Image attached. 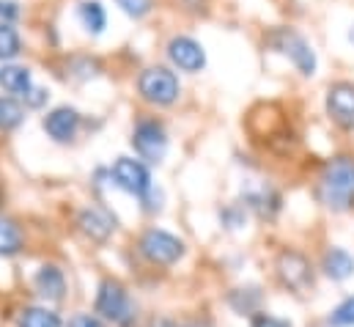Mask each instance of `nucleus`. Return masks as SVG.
<instances>
[{
    "instance_id": "f257e3e1",
    "label": "nucleus",
    "mask_w": 354,
    "mask_h": 327,
    "mask_svg": "<svg viewBox=\"0 0 354 327\" xmlns=\"http://www.w3.org/2000/svg\"><path fill=\"white\" fill-rule=\"evenodd\" d=\"M322 204L333 212H344L354 206V157H335L327 163L319 179Z\"/></svg>"
},
{
    "instance_id": "f03ea898",
    "label": "nucleus",
    "mask_w": 354,
    "mask_h": 327,
    "mask_svg": "<svg viewBox=\"0 0 354 327\" xmlns=\"http://www.w3.org/2000/svg\"><path fill=\"white\" fill-rule=\"evenodd\" d=\"M96 314L118 327H129L135 319V306L127 294V289L115 281H102L96 292Z\"/></svg>"
},
{
    "instance_id": "7ed1b4c3",
    "label": "nucleus",
    "mask_w": 354,
    "mask_h": 327,
    "mask_svg": "<svg viewBox=\"0 0 354 327\" xmlns=\"http://www.w3.org/2000/svg\"><path fill=\"white\" fill-rule=\"evenodd\" d=\"M269 44H272L274 50H280L283 55H288L291 64H294L305 78H310V75L316 72V53H313V47L305 42V36H299L297 30L280 28V30H274V33L269 36Z\"/></svg>"
},
{
    "instance_id": "20e7f679",
    "label": "nucleus",
    "mask_w": 354,
    "mask_h": 327,
    "mask_svg": "<svg viewBox=\"0 0 354 327\" xmlns=\"http://www.w3.org/2000/svg\"><path fill=\"white\" fill-rule=\"evenodd\" d=\"M138 91L146 102L165 107V105H174L178 99V80L165 67H149L138 80Z\"/></svg>"
},
{
    "instance_id": "39448f33",
    "label": "nucleus",
    "mask_w": 354,
    "mask_h": 327,
    "mask_svg": "<svg viewBox=\"0 0 354 327\" xmlns=\"http://www.w3.org/2000/svg\"><path fill=\"white\" fill-rule=\"evenodd\" d=\"M110 179L129 195H149L151 193V173L149 168L140 163V160H132V157H118L113 168H110Z\"/></svg>"
},
{
    "instance_id": "423d86ee",
    "label": "nucleus",
    "mask_w": 354,
    "mask_h": 327,
    "mask_svg": "<svg viewBox=\"0 0 354 327\" xmlns=\"http://www.w3.org/2000/svg\"><path fill=\"white\" fill-rule=\"evenodd\" d=\"M140 253L151 261V264H176L178 258L184 256V242L168 234V231H160V229H149L143 237H140Z\"/></svg>"
},
{
    "instance_id": "0eeeda50",
    "label": "nucleus",
    "mask_w": 354,
    "mask_h": 327,
    "mask_svg": "<svg viewBox=\"0 0 354 327\" xmlns=\"http://www.w3.org/2000/svg\"><path fill=\"white\" fill-rule=\"evenodd\" d=\"M132 146L146 163H160L168 152V132L160 121H140L132 132Z\"/></svg>"
},
{
    "instance_id": "6e6552de",
    "label": "nucleus",
    "mask_w": 354,
    "mask_h": 327,
    "mask_svg": "<svg viewBox=\"0 0 354 327\" xmlns=\"http://www.w3.org/2000/svg\"><path fill=\"white\" fill-rule=\"evenodd\" d=\"M274 269H277V278L283 281V286H288V289H294V292H302V289L313 281L310 261H308L302 253H297V250H283V253L277 256Z\"/></svg>"
},
{
    "instance_id": "1a4fd4ad",
    "label": "nucleus",
    "mask_w": 354,
    "mask_h": 327,
    "mask_svg": "<svg viewBox=\"0 0 354 327\" xmlns=\"http://www.w3.org/2000/svg\"><path fill=\"white\" fill-rule=\"evenodd\" d=\"M327 113L341 130H354V82H333L327 88Z\"/></svg>"
},
{
    "instance_id": "9d476101",
    "label": "nucleus",
    "mask_w": 354,
    "mask_h": 327,
    "mask_svg": "<svg viewBox=\"0 0 354 327\" xmlns=\"http://www.w3.org/2000/svg\"><path fill=\"white\" fill-rule=\"evenodd\" d=\"M168 55H171V61L176 64L181 72H201V69L206 67V53H203V47H201L195 39H189V36H176V39H171Z\"/></svg>"
},
{
    "instance_id": "9b49d317",
    "label": "nucleus",
    "mask_w": 354,
    "mask_h": 327,
    "mask_svg": "<svg viewBox=\"0 0 354 327\" xmlns=\"http://www.w3.org/2000/svg\"><path fill=\"white\" fill-rule=\"evenodd\" d=\"M80 130V113L75 107H55L44 116V132L55 143H69Z\"/></svg>"
},
{
    "instance_id": "f8f14e48",
    "label": "nucleus",
    "mask_w": 354,
    "mask_h": 327,
    "mask_svg": "<svg viewBox=\"0 0 354 327\" xmlns=\"http://www.w3.org/2000/svg\"><path fill=\"white\" fill-rule=\"evenodd\" d=\"M77 226H80V231L93 240V242H104V240H110V234H113V229H115V220H113V215L107 212V209H102V206H86L80 215H77Z\"/></svg>"
},
{
    "instance_id": "ddd939ff",
    "label": "nucleus",
    "mask_w": 354,
    "mask_h": 327,
    "mask_svg": "<svg viewBox=\"0 0 354 327\" xmlns=\"http://www.w3.org/2000/svg\"><path fill=\"white\" fill-rule=\"evenodd\" d=\"M33 283H36V292H39L44 300H61L64 292H66V278H64V272H61L55 264H44V267L36 272Z\"/></svg>"
},
{
    "instance_id": "4468645a",
    "label": "nucleus",
    "mask_w": 354,
    "mask_h": 327,
    "mask_svg": "<svg viewBox=\"0 0 354 327\" xmlns=\"http://www.w3.org/2000/svg\"><path fill=\"white\" fill-rule=\"evenodd\" d=\"M322 269L333 281H346L354 275V256L344 247H330L322 258Z\"/></svg>"
},
{
    "instance_id": "2eb2a0df",
    "label": "nucleus",
    "mask_w": 354,
    "mask_h": 327,
    "mask_svg": "<svg viewBox=\"0 0 354 327\" xmlns=\"http://www.w3.org/2000/svg\"><path fill=\"white\" fill-rule=\"evenodd\" d=\"M17 325L19 327H64V319H61L55 311L44 308V306H28V308L19 311Z\"/></svg>"
},
{
    "instance_id": "dca6fc26",
    "label": "nucleus",
    "mask_w": 354,
    "mask_h": 327,
    "mask_svg": "<svg viewBox=\"0 0 354 327\" xmlns=\"http://www.w3.org/2000/svg\"><path fill=\"white\" fill-rule=\"evenodd\" d=\"M0 85L8 94H22V96L33 88L30 72L25 67H0Z\"/></svg>"
},
{
    "instance_id": "f3484780",
    "label": "nucleus",
    "mask_w": 354,
    "mask_h": 327,
    "mask_svg": "<svg viewBox=\"0 0 354 327\" xmlns=\"http://www.w3.org/2000/svg\"><path fill=\"white\" fill-rule=\"evenodd\" d=\"M80 19H83V25H86V30H88V33L99 36V33L104 30V25H107L104 6H102L99 0H86V3L80 6Z\"/></svg>"
},
{
    "instance_id": "a211bd4d",
    "label": "nucleus",
    "mask_w": 354,
    "mask_h": 327,
    "mask_svg": "<svg viewBox=\"0 0 354 327\" xmlns=\"http://www.w3.org/2000/svg\"><path fill=\"white\" fill-rule=\"evenodd\" d=\"M25 121V107L19 102H14L11 96H0V130H17Z\"/></svg>"
},
{
    "instance_id": "6ab92c4d",
    "label": "nucleus",
    "mask_w": 354,
    "mask_h": 327,
    "mask_svg": "<svg viewBox=\"0 0 354 327\" xmlns=\"http://www.w3.org/2000/svg\"><path fill=\"white\" fill-rule=\"evenodd\" d=\"M22 247V231L14 220L0 218V256H14Z\"/></svg>"
},
{
    "instance_id": "aec40b11",
    "label": "nucleus",
    "mask_w": 354,
    "mask_h": 327,
    "mask_svg": "<svg viewBox=\"0 0 354 327\" xmlns=\"http://www.w3.org/2000/svg\"><path fill=\"white\" fill-rule=\"evenodd\" d=\"M19 55V33L11 22H0V61H11Z\"/></svg>"
},
{
    "instance_id": "412c9836",
    "label": "nucleus",
    "mask_w": 354,
    "mask_h": 327,
    "mask_svg": "<svg viewBox=\"0 0 354 327\" xmlns=\"http://www.w3.org/2000/svg\"><path fill=\"white\" fill-rule=\"evenodd\" d=\"M330 325L333 327H352L354 325V297H346V300L330 314Z\"/></svg>"
},
{
    "instance_id": "4be33fe9",
    "label": "nucleus",
    "mask_w": 354,
    "mask_h": 327,
    "mask_svg": "<svg viewBox=\"0 0 354 327\" xmlns=\"http://www.w3.org/2000/svg\"><path fill=\"white\" fill-rule=\"evenodd\" d=\"M118 6H121V11L124 14H129V17H135V19H140V17H146L149 11H151V0H115Z\"/></svg>"
},
{
    "instance_id": "5701e85b",
    "label": "nucleus",
    "mask_w": 354,
    "mask_h": 327,
    "mask_svg": "<svg viewBox=\"0 0 354 327\" xmlns=\"http://www.w3.org/2000/svg\"><path fill=\"white\" fill-rule=\"evenodd\" d=\"M253 327H291L286 319L280 317H272V314H256L253 317Z\"/></svg>"
},
{
    "instance_id": "b1692460",
    "label": "nucleus",
    "mask_w": 354,
    "mask_h": 327,
    "mask_svg": "<svg viewBox=\"0 0 354 327\" xmlns=\"http://www.w3.org/2000/svg\"><path fill=\"white\" fill-rule=\"evenodd\" d=\"M25 102H28L30 107H41V105L47 102V91H41V88H30V91L25 94Z\"/></svg>"
},
{
    "instance_id": "393cba45",
    "label": "nucleus",
    "mask_w": 354,
    "mask_h": 327,
    "mask_svg": "<svg viewBox=\"0 0 354 327\" xmlns=\"http://www.w3.org/2000/svg\"><path fill=\"white\" fill-rule=\"evenodd\" d=\"M69 327H102V322L96 317H91V314H75Z\"/></svg>"
},
{
    "instance_id": "a878e982",
    "label": "nucleus",
    "mask_w": 354,
    "mask_h": 327,
    "mask_svg": "<svg viewBox=\"0 0 354 327\" xmlns=\"http://www.w3.org/2000/svg\"><path fill=\"white\" fill-rule=\"evenodd\" d=\"M19 14V8H17V3L14 0H0V17H17Z\"/></svg>"
},
{
    "instance_id": "bb28decb",
    "label": "nucleus",
    "mask_w": 354,
    "mask_h": 327,
    "mask_svg": "<svg viewBox=\"0 0 354 327\" xmlns=\"http://www.w3.org/2000/svg\"><path fill=\"white\" fill-rule=\"evenodd\" d=\"M151 327H181V325H176L174 319H154V325Z\"/></svg>"
},
{
    "instance_id": "cd10ccee",
    "label": "nucleus",
    "mask_w": 354,
    "mask_h": 327,
    "mask_svg": "<svg viewBox=\"0 0 354 327\" xmlns=\"http://www.w3.org/2000/svg\"><path fill=\"white\" fill-rule=\"evenodd\" d=\"M181 327H209L206 322H187V325H181Z\"/></svg>"
}]
</instances>
